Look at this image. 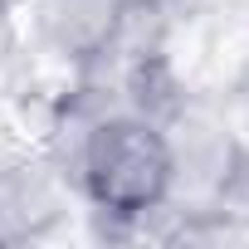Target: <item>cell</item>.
I'll list each match as a JSON object with an SVG mask.
<instances>
[{"mask_svg": "<svg viewBox=\"0 0 249 249\" xmlns=\"http://www.w3.org/2000/svg\"><path fill=\"white\" fill-rule=\"evenodd\" d=\"M73 196L107 220L137 225L176 205V132L147 107H98L59 161Z\"/></svg>", "mask_w": 249, "mask_h": 249, "instance_id": "cell-1", "label": "cell"}, {"mask_svg": "<svg viewBox=\"0 0 249 249\" xmlns=\"http://www.w3.org/2000/svg\"><path fill=\"white\" fill-rule=\"evenodd\" d=\"M137 5L142 0H35L49 49L59 59H69V64L103 59L122 39V30H127Z\"/></svg>", "mask_w": 249, "mask_h": 249, "instance_id": "cell-2", "label": "cell"}, {"mask_svg": "<svg viewBox=\"0 0 249 249\" xmlns=\"http://www.w3.org/2000/svg\"><path fill=\"white\" fill-rule=\"evenodd\" d=\"M69 200H78V196H73L64 166H54V171L49 166H35V171L25 166V171L5 176V181H0V239L44 234L64 215Z\"/></svg>", "mask_w": 249, "mask_h": 249, "instance_id": "cell-3", "label": "cell"}, {"mask_svg": "<svg viewBox=\"0 0 249 249\" xmlns=\"http://www.w3.org/2000/svg\"><path fill=\"white\" fill-rule=\"evenodd\" d=\"M142 5H157V10H171V5H191V0H142Z\"/></svg>", "mask_w": 249, "mask_h": 249, "instance_id": "cell-4", "label": "cell"}, {"mask_svg": "<svg viewBox=\"0 0 249 249\" xmlns=\"http://www.w3.org/2000/svg\"><path fill=\"white\" fill-rule=\"evenodd\" d=\"M239 137H244V147H249V132H239Z\"/></svg>", "mask_w": 249, "mask_h": 249, "instance_id": "cell-5", "label": "cell"}]
</instances>
